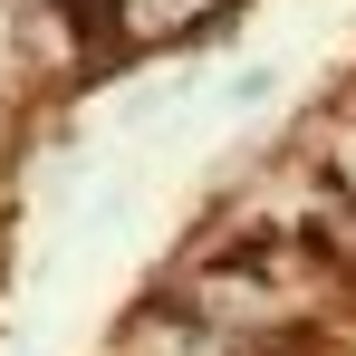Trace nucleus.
Segmentation results:
<instances>
[{
    "label": "nucleus",
    "mask_w": 356,
    "mask_h": 356,
    "mask_svg": "<svg viewBox=\"0 0 356 356\" xmlns=\"http://www.w3.org/2000/svg\"><path fill=\"white\" fill-rule=\"evenodd\" d=\"M318 174L337 183V193H356V116H327V125H318Z\"/></svg>",
    "instance_id": "nucleus-2"
},
{
    "label": "nucleus",
    "mask_w": 356,
    "mask_h": 356,
    "mask_svg": "<svg viewBox=\"0 0 356 356\" xmlns=\"http://www.w3.org/2000/svg\"><path fill=\"white\" fill-rule=\"evenodd\" d=\"M270 87H280V67L250 58V67H232V77H212V106H222V116H260V106H270Z\"/></svg>",
    "instance_id": "nucleus-1"
}]
</instances>
